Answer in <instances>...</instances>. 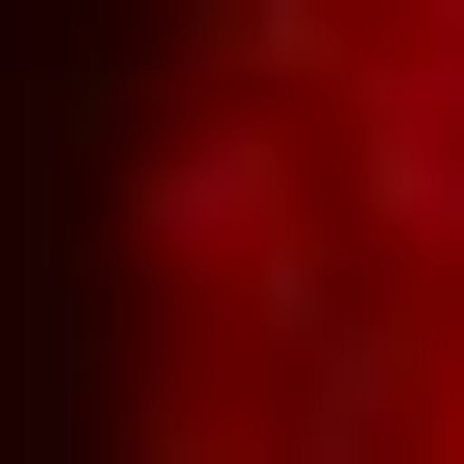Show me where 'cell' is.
I'll list each match as a JSON object with an SVG mask.
<instances>
[{
	"instance_id": "6da1fadb",
	"label": "cell",
	"mask_w": 464,
	"mask_h": 464,
	"mask_svg": "<svg viewBox=\"0 0 464 464\" xmlns=\"http://www.w3.org/2000/svg\"><path fill=\"white\" fill-rule=\"evenodd\" d=\"M196 24V98H343V49H367V0H171Z\"/></svg>"
}]
</instances>
